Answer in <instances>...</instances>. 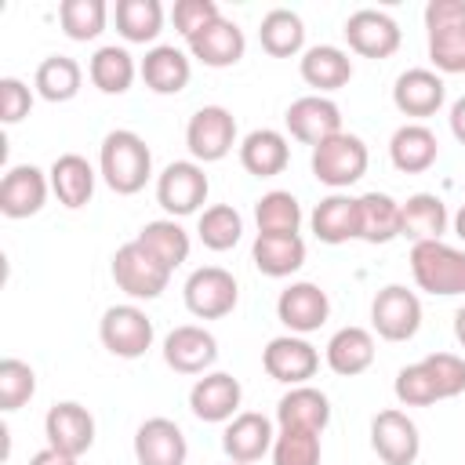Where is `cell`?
I'll list each match as a JSON object with an SVG mask.
<instances>
[{
  "label": "cell",
  "instance_id": "obj_1",
  "mask_svg": "<svg viewBox=\"0 0 465 465\" xmlns=\"http://www.w3.org/2000/svg\"><path fill=\"white\" fill-rule=\"evenodd\" d=\"M98 171L105 178V185L120 196H134L145 189L149 174H153V153L145 145L142 134L127 131V127H116L102 138V149H98Z\"/></svg>",
  "mask_w": 465,
  "mask_h": 465
},
{
  "label": "cell",
  "instance_id": "obj_2",
  "mask_svg": "<svg viewBox=\"0 0 465 465\" xmlns=\"http://www.w3.org/2000/svg\"><path fill=\"white\" fill-rule=\"evenodd\" d=\"M411 272H414V283L429 294H440V298L465 294V251H458L443 240L414 243Z\"/></svg>",
  "mask_w": 465,
  "mask_h": 465
},
{
  "label": "cell",
  "instance_id": "obj_3",
  "mask_svg": "<svg viewBox=\"0 0 465 465\" xmlns=\"http://www.w3.org/2000/svg\"><path fill=\"white\" fill-rule=\"evenodd\" d=\"M367 160L371 156H367L363 138H356L349 131H338V134H331L327 142H320L312 149V160L309 163H312L316 182H323V185H331L338 193V189H349L352 182L363 178Z\"/></svg>",
  "mask_w": 465,
  "mask_h": 465
},
{
  "label": "cell",
  "instance_id": "obj_4",
  "mask_svg": "<svg viewBox=\"0 0 465 465\" xmlns=\"http://www.w3.org/2000/svg\"><path fill=\"white\" fill-rule=\"evenodd\" d=\"M185 309L200 320H222L236 309L240 302V287H236V276L222 265H200L189 272L185 287Z\"/></svg>",
  "mask_w": 465,
  "mask_h": 465
},
{
  "label": "cell",
  "instance_id": "obj_5",
  "mask_svg": "<svg viewBox=\"0 0 465 465\" xmlns=\"http://www.w3.org/2000/svg\"><path fill=\"white\" fill-rule=\"evenodd\" d=\"M113 280L131 298H160L171 283V269L153 258L138 240H131L113 254Z\"/></svg>",
  "mask_w": 465,
  "mask_h": 465
},
{
  "label": "cell",
  "instance_id": "obj_6",
  "mask_svg": "<svg viewBox=\"0 0 465 465\" xmlns=\"http://www.w3.org/2000/svg\"><path fill=\"white\" fill-rule=\"evenodd\" d=\"M207 193H211V182H207V174H203V167L196 160H174L156 174V203L171 218L200 211Z\"/></svg>",
  "mask_w": 465,
  "mask_h": 465
},
{
  "label": "cell",
  "instance_id": "obj_7",
  "mask_svg": "<svg viewBox=\"0 0 465 465\" xmlns=\"http://www.w3.org/2000/svg\"><path fill=\"white\" fill-rule=\"evenodd\" d=\"M185 145H189V153H193L196 163L225 160L229 149L236 145V120H232V113L225 105H200L189 116Z\"/></svg>",
  "mask_w": 465,
  "mask_h": 465
},
{
  "label": "cell",
  "instance_id": "obj_8",
  "mask_svg": "<svg viewBox=\"0 0 465 465\" xmlns=\"http://www.w3.org/2000/svg\"><path fill=\"white\" fill-rule=\"evenodd\" d=\"M371 323L385 341H407L421 327V302L403 283H389L371 302Z\"/></svg>",
  "mask_w": 465,
  "mask_h": 465
},
{
  "label": "cell",
  "instance_id": "obj_9",
  "mask_svg": "<svg viewBox=\"0 0 465 465\" xmlns=\"http://www.w3.org/2000/svg\"><path fill=\"white\" fill-rule=\"evenodd\" d=\"M153 320L138 305H109L98 323L102 345L120 360H138L153 345Z\"/></svg>",
  "mask_w": 465,
  "mask_h": 465
},
{
  "label": "cell",
  "instance_id": "obj_10",
  "mask_svg": "<svg viewBox=\"0 0 465 465\" xmlns=\"http://www.w3.org/2000/svg\"><path fill=\"white\" fill-rule=\"evenodd\" d=\"M262 367L272 381L305 385L320 367V352L302 334H280L262 349Z\"/></svg>",
  "mask_w": 465,
  "mask_h": 465
},
{
  "label": "cell",
  "instance_id": "obj_11",
  "mask_svg": "<svg viewBox=\"0 0 465 465\" xmlns=\"http://www.w3.org/2000/svg\"><path fill=\"white\" fill-rule=\"evenodd\" d=\"M371 447L385 465H414L421 450V436H418V425L403 411L389 407L371 418Z\"/></svg>",
  "mask_w": 465,
  "mask_h": 465
},
{
  "label": "cell",
  "instance_id": "obj_12",
  "mask_svg": "<svg viewBox=\"0 0 465 465\" xmlns=\"http://www.w3.org/2000/svg\"><path fill=\"white\" fill-rule=\"evenodd\" d=\"M345 40L363 58H389V54H396L403 33L392 15H385L378 7H360L345 18Z\"/></svg>",
  "mask_w": 465,
  "mask_h": 465
},
{
  "label": "cell",
  "instance_id": "obj_13",
  "mask_svg": "<svg viewBox=\"0 0 465 465\" xmlns=\"http://www.w3.org/2000/svg\"><path fill=\"white\" fill-rule=\"evenodd\" d=\"M44 436H47V447L62 450V454H87L91 443H94V418L84 403L76 400H62L47 411L44 418Z\"/></svg>",
  "mask_w": 465,
  "mask_h": 465
},
{
  "label": "cell",
  "instance_id": "obj_14",
  "mask_svg": "<svg viewBox=\"0 0 465 465\" xmlns=\"http://www.w3.org/2000/svg\"><path fill=\"white\" fill-rule=\"evenodd\" d=\"M283 124H287L291 138H298V142L316 149L320 142H327L331 134L341 131V109L323 94H302V98H294L287 105Z\"/></svg>",
  "mask_w": 465,
  "mask_h": 465
},
{
  "label": "cell",
  "instance_id": "obj_15",
  "mask_svg": "<svg viewBox=\"0 0 465 465\" xmlns=\"http://www.w3.org/2000/svg\"><path fill=\"white\" fill-rule=\"evenodd\" d=\"M276 316L280 323L291 331V334H309V331H320L331 316V298L327 291H320L316 283L309 280H298L291 283L287 291H280L276 298Z\"/></svg>",
  "mask_w": 465,
  "mask_h": 465
},
{
  "label": "cell",
  "instance_id": "obj_16",
  "mask_svg": "<svg viewBox=\"0 0 465 465\" xmlns=\"http://www.w3.org/2000/svg\"><path fill=\"white\" fill-rule=\"evenodd\" d=\"M163 360L178 374H203L218 360V338L207 327L182 323L163 338Z\"/></svg>",
  "mask_w": 465,
  "mask_h": 465
},
{
  "label": "cell",
  "instance_id": "obj_17",
  "mask_svg": "<svg viewBox=\"0 0 465 465\" xmlns=\"http://www.w3.org/2000/svg\"><path fill=\"white\" fill-rule=\"evenodd\" d=\"M51 178L33 163H15L0 178V211L7 218H29L47 203Z\"/></svg>",
  "mask_w": 465,
  "mask_h": 465
},
{
  "label": "cell",
  "instance_id": "obj_18",
  "mask_svg": "<svg viewBox=\"0 0 465 465\" xmlns=\"http://www.w3.org/2000/svg\"><path fill=\"white\" fill-rule=\"evenodd\" d=\"M134 458L138 465H185V432L171 418H145L134 432Z\"/></svg>",
  "mask_w": 465,
  "mask_h": 465
},
{
  "label": "cell",
  "instance_id": "obj_19",
  "mask_svg": "<svg viewBox=\"0 0 465 465\" xmlns=\"http://www.w3.org/2000/svg\"><path fill=\"white\" fill-rule=\"evenodd\" d=\"M272 440H276V432H272V421L265 414L240 411L222 432V450L236 465H251V461H258V458H265L272 450Z\"/></svg>",
  "mask_w": 465,
  "mask_h": 465
},
{
  "label": "cell",
  "instance_id": "obj_20",
  "mask_svg": "<svg viewBox=\"0 0 465 465\" xmlns=\"http://www.w3.org/2000/svg\"><path fill=\"white\" fill-rule=\"evenodd\" d=\"M240 400H243V389L225 371H211L196 378V385L189 389V407L200 421H232Z\"/></svg>",
  "mask_w": 465,
  "mask_h": 465
},
{
  "label": "cell",
  "instance_id": "obj_21",
  "mask_svg": "<svg viewBox=\"0 0 465 465\" xmlns=\"http://www.w3.org/2000/svg\"><path fill=\"white\" fill-rule=\"evenodd\" d=\"M447 98V84L432 69H407L392 84V105L403 116H432Z\"/></svg>",
  "mask_w": 465,
  "mask_h": 465
},
{
  "label": "cell",
  "instance_id": "obj_22",
  "mask_svg": "<svg viewBox=\"0 0 465 465\" xmlns=\"http://www.w3.org/2000/svg\"><path fill=\"white\" fill-rule=\"evenodd\" d=\"M243 47H247L243 29H240L236 22H229L225 15L214 18L207 29H200V33L189 40L193 58H200V62L211 65V69H229V65H236V62L243 58Z\"/></svg>",
  "mask_w": 465,
  "mask_h": 465
},
{
  "label": "cell",
  "instance_id": "obj_23",
  "mask_svg": "<svg viewBox=\"0 0 465 465\" xmlns=\"http://www.w3.org/2000/svg\"><path fill=\"white\" fill-rule=\"evenodd\" d=\"M276 421L280 429L323 432L331 421V400L312 385H291V392H283L276 403Z\"/></svg>",
  "mask_w": 465,
  "mask_h": 465
},
{
  "label": "cell",
  "instance_id": "obj_24",
  "mask_svg": "<svg viewBox=\"0 0 465 465\" xmlns=\"http://www.w3.org/2000/svg\"><path fill=\"white\" fill-rule=\"evenodd\" d=\"M138 73H142V80H145L149 91H156V94H178V91H185V84L193 76V65L185 58V51H178L174 44H156L153 51H145Z\"/></svg>",
  "mask_w": 465,
  "mask_h": 465
},
{
  "label": "cell",
  "instance_id": "obj_25",
  "mask_svg": "<svg viewBox=\"0 0 465 465\" xmlns=\"http://www.w3.org/2000/svg\"><path fill=\"white\" fill-rule=\"evenodd\" d=\"M436 156H440V142H436V134L425 124H403V127H396V134L389 142V160H392L396 171L421 174V171H429L436 163Z\"/></svg>",
  "mask_w": 465,
  "mask_h": 465
},
{
  "label": "cell",
  "instance_id": "obj_26",
  "mask_svg": "<svg viewBox=\"0 0 465 465\" xmlns=\"http://www.w3.org/2000/svg\"><path fill=\"white\" fill-rule=\"evenodd\" d=\"M240 163L254 178H272L291 163V145H287V138L280 131L258 127L240 142Z\"/></svg>",
  "mask_w": 465,
  "mask_h": 465
},
{
  "label": "cell",
  "instance_id": "obj_27",
  "mask_svg": "<svg viewBox=\"0 0 465 465\" xmlns=\"http://www.w3.org/2000/svg\"><path fill=\"white\" fill-rule=\"evenodd\" d=\"M47 178H51V193H54L58 203L69 207V211L84 207V203L94 196V167H91L80 153H62V156L51 163Z\"/></svg>",
  "mask_w": 465,
  "mask_h": 465
},
{
  "label": "cell",
  "instance_id": "obj_28",
  "mask_svg": "<svg viewBox=\"0 0 465 465\" xmlns=\"http://www.w3.org/2000/svg\"><path fill=\"white\" fill-rule=\"evenodd\" d=\"M443 232H447V207L436 193H414L407 196V203H400V236L414 243H429V240H443Z\"/></svg>",
  "mask_w": 465,
  "mask_h": 465
},
{
  "label": "cell",
  "instance_id": "obj_29",
  "mask_svg": "<svg viewBox=\"0 0 465 465\" xmlns=\"http://www.w3.org/2000/svg\"><path fill=\"white\" fill-rule=\"evenodd\" d=\"M312 232L323 243H345V240H360V211H356V196L345 193H331L316 203L312 211Z\"/></svg>",
  "mask_w": 465,
  "mask_h": 465
},
{
  "label": "cell",
  "instance_id": "obj_30",
  "mask_svg": "<svg viewBox=\"0 0 465 465\" xmlns=\"http://www.w3.org/2000/svg\"><path fill=\"white\" fill-rule=\"evenodd\" d=\"M374 363V334L367 327H341L327 341V367L341 378L363 374Z\"/></svg>",
  "mask_w": 465,
  "mask_h": 465
},
{
  "label": "cell",
  "instance_id": "obj_31",
  "mask_svg": "<svg viewBox=\"0 0 465 465\" xmlns=\"http://www.w3.org/2000/svg\"><path fill=\"white\" fill-rule=\"evenodd\" d=\"M298 69H302V80H305L309 87H316V91H338V87H345V84L352 80V62H349V54H345L341 47H334V44H316V47H309V51L302 54Z\"/></svg>",
  "mask_w": 465,
  "mask_h": 465
},
{
  "label": "cell",
  "instance_id": "obj_32",
  "mask_svg": "<svg viewBox=\"0 0 465 465\" xmlns=\"http://www.w3.org/2000/svg\"><path fill=\"white\" fill-rule=\"evenodd\" d=\"M251 262L262 276L283 280L291 272H298L305 265V240L302 236H254L251 247Z\"/></svg>",
  "mask_w": 465,
  "mask_h": 465
},
{
  "label": "cell",
  "instance_id": "obj_33",
  "mask_svg": "<svg viewBox=\"0 0 465 465\" xmlns=\"http://www.w3.org/2000/svg\"><path fill=\"white\" fill-rule=\"evenodd\" d=\"M360 211V240L367 243H389L400 236V203L389 193H363L356 196Z\"/></svg>",
  "mask_w": 465,
  "mask_h": 465
},
{
  "label": "cell",
  "instance_id": "obj_34",
  "mask_svg": "<svg viewBox=\"0 0 465 465\" xmlns=\"http://www.w3.org/2000/svg\"><path fill=\"white\" fill-rule=\"evenodd\" d=\"M134 58L127 47H116V44H105L91 54V65H87V76L91 84L102 91V94H124L131 84H134Z\"/></svg>",
  "mask_w": 465,
  "mask_h": 465
},
{
  "label": "cell",
  "instance_id": "obj_35",
  "mask_svg": "<svg viewBox=\"0 0 465 465\" xmlns=\"http://www.w3.org/2000/svg\"><path fill=\"white\" fill-rule=\"evenodd\" d=\"M80 84H84V69L69 54H47L36 65V76H33L36 94L47 98V102H69V98H76Z\"/></svg>",
  "mask_w": 465,
  "mask_h": 465
},
{
  "label": "cell",
  "instance_id": "obj_36",
  "mask_svg": "<svg viewBox=\"0 0 465 465\" xmlns=\"http://www.w3.org/2000/svg\"><path fill=\"white\" fill-rule=\"evenodd\" d=\"M134 240H138V243H142V247H145L153 258H160V262H163L171 272H174V269H178V265L189 258V247H193V243H189V232H185V229H182L174 218H156V222H145V225H142V232H138Z\"/></svg>",
  "mask_w": 465,
  "mask_h": 465
},
{
  "label": "cell",
  "instance_id": "obj_37",
  "mask_svg": "<svg viewBox=\"0 0 465 465\" xmlns=\"http://www.w3.org/2000/svg\"><path fill=\"white\" fill-rule=\"evenodd\" d=\"M258 40L272 58H291L305 44V25L291 7H272L258 25Z\"/></svg>",
  "mask_w": 465,
  "mask_h": 465
},
{
  "label": "cell",
  "instance_id": "obj_38",
  "mask_svg": "<svg viewBox=\"0 0 465 465\" xmlns=\"http://www.w3.org/2000/svg\"><path fill=\"white\" fill-rule=\"evenodd\" d=\"M116 29L127 44H149L163 29L160 0H120L116 4Z\"/></svg>",
  "mask_w": 465,
  "mask_h": 465
},
{
  "label": "cell",
  "instance_id": "obj_39",
  "mask_svg": "<svg viewBox=\"0 0 465 465\" xmlns=\"http://www.w3.org/2000/svg\"><path fill=\"white\" fill-rule=\"evenodd\" d=\"M254 222L262 236H298L302 225V207L291 193L272 189L254 203Z\"/></svg>",
  "mask_w": 465,
  "mask_h": 465
},
{
  "label": "cell",
  "instance_id": "obj_40",
  "mask_svg": "<svg viewBox=\"0 0 465 465\" xmlns=\"http://www.w3.org/2000/svg\"><path fill=\"white\" fill-rule=\"evenodd\" d=\"M196 232H200V243L207 251H229L243 236V218H240V211L232 203H214V207H207L200 214Z\"/></svg>",
  "mask_w": 465,
  "mask_h": 465
},
{
  "label": "cell",
  "instance_id": "obj_41",
  "mask_svg": "<svg viewBox=\"0 0 465 465\" xmlns=\"http://www.w3.org/2000/svg\"><path fill=\"white\" fill-rule=\"evenodd\" d=\"M105 0H62L58 22L69 40H94L105 29Z\"/></svg>",
  "mask_w": 465,
  "mask_h": 465
},
{
  "label": "cell",
  "instance_id": "obj_42",
  "mask_svg": "<svg viewBox=\"0 0 465 465\" xmlns=\"http://www.w3.org/2000/svg\"><path fill=\"white\" fill-rule=\"evenodd\" d=\"M320 432L280 429L272 440V465H320Z\"/></svg>",
  "mask_w": 465,
  "mask_h": 465
},
{
  "label": "cell",
  "instance_id": "obj_43",
  "mask_svg": "<svg viewBox=\"0 0 465 465\" xmlns=\"http://www.w3.org/2000/svg\"><path fill=\"white\" fill-rule=\"evenodd\" d=\"M36 392V374L25 360L4 356L0 360V411H18Z\"/></svg>",
  "mask_w": 465,
  "mask_h": 465
},
{
  "label": "cell",
  "instance_id": "obj_44",
  "mask_svg": "<svg viewBox=\"0 0 465 465\" xmlns=\"http://www.w3.org/2000/svg\"><path fill=\"white\" fill-rule=\"evenodd\" d=\"M429 58L440 73H465V25L429 33Z\"/></svg>",
  "mask_w": 465,
  "mask_h": 465
},
{
  "label": "cell",
  "instance_id": "obj_45",
  "mask_svg": "<svg viewBox=\"0 0 465 465\" xmlns=\"http://www.w3.org/2000/svg\"><path fill=\"white\" fill-rule=\"evenodd\" d=\"M421 363H425L440 400H450V396L465 392V360L461 356H454V352H429Z\"/></svg>",
  "mask_w": 465,
  "mask_h": 465
},
{
  "label": "cell",
  "instance_id": "obj_46",
  "mask_svg": "<svg viewBox=\"0 0 465 465\" xmlns=\"http://www.w3.org/2000/svg\"><path fill=\"white\" fill-rule=\"evenodd\" d=\"M392 389H396V400L407 403V407H429V403L440 400V396H436V385H432V378H429V371H425V363H407V367H400Z\"/></svg>",
  "mask_w": 465,
  "mask_h": 465
},
{
  "label": "cell",
  "instance_id": "obj_47",
  "mask_svg": "<svg viewBox=\"0 0 465 465\" xmlns=\"http://www.w3.org/2000/svg\"><path fill=\"white\" fill-rule=\"evenodd\" d=\"M171 18H174V29L185 40H193L200 29H207L214 18H222V11H218L214 0H178L174 11H171Z\"/></svg>",
  "mask_w": 465,
  "mask_h": 465
},
{
  "label": "cell",
  "instance_id": "obj_48",
  "mask_svg": "<svg viewBox=\"0 0 465 465\" xmlns=\"http://www.w3.org/2000/svg\"><path fill=\"white\" fill-rule=\"evenodd\" d=\"M29 109H33V91L18 76H4L0 80V120L18 124L22 116H29Z\"/></svg>",
  "mask_w": 465,
  "mask_h": 465
},
{
  "label": "cell",
  "instance_id": "obj_49",
  "mask_svg": "<svg viewBox=\"0 0 465 465\" xmlns=\"http://www.w3.org/2000/svg\"><path fill=\"white\" fill-rule=\"evenodd\" d=\"M465 25V0H429L425 4V29H447Z\"/></svg>",
  "mask_w": 465,
  "mask_h": 465
},
{
  "label": "cell",
  "instance_id": "obj_50",
  "mask_svg": "<svg viewBox=\"0 0 465 465\" xmlns=\"http://www.w3.org/2000/svg\"><path fill=\"white\" fill-rule=\"evenodd\" d=\"M29 465H76V458L54 450V447H44V450H36V454L29 458Z\"/></svg>",
  "mask_w": 465,
  "mask_h": 465
},
{
  "label": "cell",
  "instance_id": "obj_51",
  "mask_svg": "<svg viewBox=\"0 0 465 465\" xmlns=\"http://www.w3.org/2000/svg\"><path fill=\"white\" fill-rule=\"evenodd\" d=\"M450 134H454V138L465 145V94H461V98L450 105Z\"/></svg>",
  "mask_w": 465,
  "mask_h": 465
},
{
  "label": "cell",
  "instance_id": "obj_52",
  "mask_svg": "<svg viewBox=\"0 0 465 465\" xmlns=\"http://www.w3.org/2000/svg\"><path fill=\"white\" fill-rule=\"evenodd\" d=\"M454 338L461 341V349H465V305L454 312Z\"/></svg>",
  "mask_w": 465,
  "mask_h": 465
},
{
  "label": "cell",
  "instance_id": "obj_53",
  "mask_svg": "<svg viewBox=\"0 0 465 465\" xmlns=\"http://www.w3.org/2000/svg\"><path fill=\"white\" fill-rule=\"evenodd\" d=\"M454 232L465 240V203H461V207H458V214H454Z\"/></svg>",
  "mask_w": 465,
  "mask_h": 465
},
{
  "label": "cell",
  "instance_id": "obj_54",
  "mask_svg": "<svg viewBox=\"0 0 465 465\" xmlns=\"http://www.w3.org/2000/svg\"><path fill=\"white\" fill-rule=\"evenodd\" d=\"M232 465H236V461H232Z\"/></svg>",
  "mask_w": 465,
  "mask_h": 465
}]
</instances>
